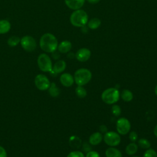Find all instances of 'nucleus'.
<instances>
[{
	"instance_id": "obj_1",
	"label": "nucleus",
	"mask_w": 157,
	"mask_h": 157,
	"mask_svg": "<svg viewBox=\"0 0 157 157\" xmlns=\"http://www.w3.org/2000/svg\"><path fill=\"white\" fill-rule=\"evenodd\" d=\"M58 45L57 39L53 34L47 33L40 37L39 46L43 51L47 53H53L57 49Z\"/></svg>"
},
{
	"instance_id": "obj_2",
	"label": "nucleus",
	"mask_w": 157,
	"mask_h": 157,
	"mask_svg": "<svg viewBox=\"0 0 157 157\" xmlns=\"http://www.w3.org/2000/svg\"><path fill=\"white\" fill-rule=\"evenodd\" d=\"M88 17L86 12L83 10L78 9L73 12L70 17L71 24L76 27H83L87 23Z\"/></svg>"
},
{
	"instance_id": "obj_3",
	"label": "nucleus",
	"mask_w": 157,
	"mask_h": 157,
	"mask_svg": "<svg viewBox=\"0 0 157 157\" xmlns=\"http://www.w3.org/2000/svg\"><path fill=\"white\" fill-rule=\"evenodd\" d=\"M92 74L91 71L86 68L77 69L74 75V82L78 86H83L87 84L91 79Z\"/></svg>"
},
{
	"instance_id": "obj_4",
	"label": "nucleus",
	"mask_w": 157,
	"mask_h": 157,
	"mask_svg": "<svg viewBox=\"0 0 157 157\" xmlns=\"http://www.w3.org/2000/svg\"><path fill=\"white\" fill-rule=\"evenodd\" d=\"M120 93L116 88H109L105 90L102 94L101 99L107 104H113L120 99Z\"/></svg>"
},
{
	"instance_id": "obj_5",
	"label": "nucleus",
	"mask_w": 157,
	"mask_h": 157,
	"mask_svg": "<svg viewBox=\"0 0 157 157\" xmlns=\"http://www.w3.org/2000/svg\"><path fill=\"white\" fill-rule=\"evenodd\" d=\"M37 63L39 69L42 72H50L52 71V62L47 54L41 53L39 55L37 59Z\"/></svg>"
},
{
	"instance_id": "obj_6",
	"label": "nucleus",
	"mask_w": 157,
	"mask_h": 157,
	"mask_svg": "<svg viewBox=\"0 0 157 157\" xmlns=\"http://www.w3.org/2000/svg\"><path fill=\"white\" fill-rule=\"evenodd\" d=\"M103 140L107 145L110 147H116L120 144L121 137L118 133L114 131H109L104 134Z\"/></svg>"
},
{
	"instance_id": "obj_7",
	"label": "nucleus",
	"mask_w": 157,
	"mask_h": 157,
	"mask_svg": "<svg viewBox=\"0 0 157 157\" xmlns=\"http://www.w3.org/2000/svg\"><path fill=\"white\" fill-rule=\"evenodd\" d=\"M48 78L44 74H37L34 78V84L36 88L40 91H45L48 89L50 85Z\"/></svg>"
},
{
	"instance_id": "obj_8",
	"label": "nucleus",
	"mask_w": 157,
	"mask_h": 157,
	"mask_svg": "<svg viewBox=\"0 0 157 157\" xmlns=\"http://www.w3.org/2000/svg\"><path fill=\"white\" fill-rule=\"evenodd\" d=\"M20 44L23 49L26 52H33L37 47L36 41L31 36H25L20 39Z\"/></svg>"
},
{
	"instance_id": "obj_9",
	"label": "nucleus",
	"mask_w": 157,
	"mask_h": 157,
	"mask_svg": "<svg viewBox=\"0 0 157 157\" xmlns=\"http://www.w3.org/2000/svg\"><path fill=\"white\" fill-rule=\"evenodd\" d=\"M116 128L119 134L125 135L130 131L131 123L127 118L122 117L117 121Z\"/></svg>"
},
{
	"instance_id": "obj_10",
	"label": "nucleus",
	"mask_w": 157,
	"mask_h": 157,
	"mask_svg": "<svg viewBox=\"0 0 157 157\" xmlns=\"http://www.w3.org/2000/svg\"><path fill=\"white\" fill-rule=\"evenodd\" d=\"M76 59L80 62H85L88 61L91 56V51L86 48H80L75 53Z\"/></svg>"
},
{
	"instance_id": "obj_11",
	"label": "nucleus",
	"mask_w": 157,
	"mask_h": 157,
	"mask_svg": "<svg viewBox=\"0 0 157 157\" xmlns=\"http://www.w3.org/2000/svg\"><path fill=\"white\" fill-rule=\"evenodd\" d=\"M61 83L65 87H70L74 83V77L69 73H64L59 77Z\"/></svg>"
},
{
	"instance_id": "obj_12",
	"label": "nucleus",
	"mask_w": 157,
	"mask_h": 157,
	"mask_svg": "<svg viewBox=\"0 0 157 157\" xmlns=\"http://www.w3.org/2000/svg\"><path fill=\"white\" fill-rule=\"evenodd\" d=\"M85 0H64L66 5L72 10L80 9L84 4Z\"/></svg>"
},
{
	"instance_id": "obj_13",
	"label": "nucleus",
	"mask_w": 157,
	"mask_h": 157,
	"mask_svg": "<svg viewBox=\"0 0 157 157\" xmlns=\"http://www.w3.org/2000/svg\"><path fill=\"white\" fill-rule=\"evenodd\" d=\"M103 140V136L100 132H95L89 137V143L92 145H99Z\"/></svg>"
},
{
	"instance_id": "obj_14",
	"label": "nucleus",
	"mask_w": 157,
	"mask_h": 157,
	"mask_svg": "<svg viewBox=\"0 0 157 157\" xmlns=\"http://www.w3.org/2000/svg\"><path fill=\"white\" fill-rule=\"evenodd\" d=\"M66 67V62L62 59L58 60L53 66L52 71H53L55 74H60L65 70Z\"/></svg>"
},
{
	"instance_id": "obj_15",
	"label": "nucleus",
	"mask_w": 157,
	"mask_h": 157,
	"mask_svg": "<svg viewBox=\"0 0 157 157\" xmlns=\"http://www.w3.org/2000/svg\"><path fill=\"white\" fill-rule=\"evenodd\" d=\"M72 48L71 42L68 40H64L59 43L57 49L61 53H66L69 52Z\"/></svg>"
},
{
	"instance_id": "obj_16",
	"label": "nucleus",
	"mask_w": 157,
	"mask_h": 157,
	"mask_svg": "<svg viewBox=\"0 0 157 157\" xmlns=\"http://www.w3.org/2000/svg\"><path fill=\"white\" fill-rule=\"evenodd\" d=\"M106 157H122L121 151L114 147H110L108 148L105 152Z\"/></svg>"
},
{
	"instance_id": "obj_17",
	"label": "nucleus",
	"mask_w": 157,
	"mask_h": 157,
	"mask_svg": "<svg viewBox=\"0 0 157 157\" xmlns=\"http://www.w3.org/2000/svg\"><path fill=\"white\" fill-rule=\"evenodd\" d=\"M11 28L10 23L7 20H0V34L8 33Z\"/></svg>"
},
{
	"instance_id": "obj_18",
	"label": "nucleus",
	"mask_w": 157,
	"mask_h": 157,
	"mask_svg": "<svg viewBox=\"0 0 157 157\" xmlns=\"http://www.w3.org/2000/svg\"><path fill=\"white\" fill-rule=\"evenodd\" d=\"M138 150V145L134 143V142H131L129 144L127 145L125 148V151L127 155L132 156L134 155Z\"/></svg>"
},
{
	"instance_id": "obj_19",
	"label": "nucleus",
	"mask_w": 157,
	"mask_h": 157,
	"mask_svg": "<svg viewBox=\"0 0 157 157\" xmlns=\"http://www.w3.org/2000/svg\"><path fill=\"white\" fill-rule=\"evenodd\" d=\"M120 96L121 98V99L124 101V102H130L133 99V94L132 93L127 89L123 90L121 94H120Z\"/></svg>"
},
{
	"instance_id": "obj_20",
	"label": "nucleus",
	"mask_w": 157,
	"mask_h": 157,
	"mask_svg": "<svg viewBox=\"0 0 157 157\" xmlns=\"http://www.w3.org/2000/svg\"><path fill=\"white\" fill-rule=\"evenodd\" d=\"M48 90L50 95L52 97H54V98L58 96L60 93L59 89L56 86V85L55 84V83H53V82L50 83V87L48 88Z\"/></svg>"
},
{
	"instance_id": "obj_21",
	"label": "nucleus",
	"mask_w": 157,
	"mask_h": 157,
	"mask_svg": "<svg viewBox=\"0 0 157 157\" xmlns=\"http://www.w3.org/2000/svg\"><path fill=\"white\" fill-rule=\"evenodd\" d=\"M81 142L80 139L76 136H72L69 138V144L73 148H78L81 145Z\"/></svg>"
},
{
	"instance_id": "obj_22",
	"label": "nucleus",
	"mask_w": 157,
	"mask_h": 157,
	"mask_svg": "<svg viewBox=\"0 0 157 157\" xmlns=\"http://www.w3.org/2000/svg\"><path fill=\"white\" fill-rule=\"evenodd\" d=\"M101 21L98 18H93L88 23V26L91 29H95L99 27Z\"/></svg>"
},
{
	"instance_id": "obj_23",
	"label": "nucleus",
	"mask_w": 157,
	"mask_h": 157,
	"mask_svg": "<svg viewBox=\"0 0 157 157\" xmlns=\"http://www.w3.org/2000/svg\"><path fill=\"white\" fill-rule=\"evenodd\" d=\"M20 39H21L18 36H11L7 40V44L10 47H15L20 43Z\"/></svg>"
},
{
	"instance_id": "obj_24",
	"label": "nucleus",
	"mask_w": 157,
	"mask_h": 157,
	"mask_svg": "<svg viewBox=\"0 0 157 157\" xmlns=\"http://www.w3.org/2000/svg\"><path fill=\"white\" fill-rule=\"evenodd\" d=\"M75 94L78 98H83L86 97L87 92L82 86H77L75 88Z\"/></svg>"
},
{
	"instance_id": "obj_25",
	"label": "nucleus",
	"mask_w": 157,
	"mask_h": 157,
	"mask_svg": "<svg viewBox=\"0 0 157 157\" xmlns=\"http://www.w3.org/2000/svg\"><path fill=\"white\" fill-rule=\"evenodd\" d=\"M138 145L139 147H140L142 148H144V149H148L151 146L150 142L145 138L140 139L138 140Z\"/></svg>"
},
{
	"instance_id": "obj_26",
	"label": "nucleus",
	"mask_w": 157,
	"mask_h": 157,
	"mask_svg": "<svg viewBox=\"0 0 157 157\" xmlns=\"http://www.w3.org/2000/svg\"><path fill=\"white\" fill-rule=\"evenodd\" d=\"M143 157H157V153L154 149L149 148L145 151Z\"/></svg>"
},
{
	"instance_id": "obj_27",
	"label": "nucleus",
	"mask_w": 157,
	"mask_h": 157,
	"mask_svg": "<svg viewBox=\"0 0 157 157\" xmlns=\"http://www.w3.org/2000/svg\"><path fill=\"white\" fill-rule=\"evenodd\" d=\"M111 110H112V114L116 117H118L121 113V107L118 105H116V104H114L112 106Z\"/></svg>"
},
{
	"instance_id": "obj_28",
	"label": "nucleus",
	"mask_w": 157,
	"mask_h": 157,
	"mask_svg": "<svg viewBox=\"0 0 157 157\" xmlns=\"http://www.w3.org/2000/svg\"><path fill=\"white\" fill-rule=\"evenodd\" d=\"M66 157H85V156L82 151L75 150L70 152Z\"/></svg>"
},
{
	"instance_id": "obj_29",
	"label": "nucleus",
	"mask_w": 157,
	"mask_h": 157,
	"mask_svg": "<svg viewBox=\"0 0 157 157\" xmlns=\"http://www.w3.org/2000/svg\"><path fill=\"white\" fill-rule=\"evenodd\" d=\"M129 139L132 142H135L138 139V135L136 132L131 131L129 134Z\"/></svg>"
},
{
	"instance_id": "obj_30",
	"label": "nucleus",
	"mask_w": 157,
	"mask_h": 157,
	"mask_svg": "<svg viewBox=\"0 0 157 157\" xmlns=\"http://www.w3.org/2000/svg\"><path fill=\"white\" fill-rule=\"evenodd\" d=\"M85 157H100V155L98 152L94 150H90L86 153Z\"/></svg>"
},
{
	"instance_id": "obj_31",
	"label": "nucleus",
	"mask_w": 157,
	"mask_h": 157,
	"mask_svg": "<svg viewBox=\"0 0 157 157\" xmlns=\"http://www.w3.org/2000/svg\"><path fill=\"white\" fill-rule=\"evenodd\" d=\"M0 157H7V153L6 149L0 145Z\"/></svg>"
},
{
	"instance_id": "obj_32",
	"label": "nucleus",
	"mask_w": 157,
	"mask_h": 157,
	"mask_svg": "<svg viewBox=\"0 0 157 157\" xmlns=\"http://www.w3.org/2000/svg\"><path fill=\"white\" fill-rule=\"evenodd\" d=\"M90 143L89 144H88V143H84V144H83V151H85V152H88V151H90V150H91V147L90 146Z\"/></svg>"
},
{
	"instance_id": "obj_33",
	"label": "nucleus",
	"mask_w": 157,
	"mask_h": 157,
	"mask_svg": "<svg viewBox=\"0 0 157 157\" xmlns=\"http://www.w3.org/2000/svg\"><path fill=\"white\" fill-rule=\"evenodd\" d=\"M99 129H100V131H101L102 132H105H105H107V127H106L105 125H104V124L100 126Z\"/></svg>"
},
{
	"instance_id": "obj_34",
	"label": "nucleus",
	"mask_w": 157,
	"mask_h": 157,
	"mask_svg": "<svg viewBox=\"0 0 157 157\" xmlns=\"http://www.w3.org/2000/svg\"><path fill=\"white\" fill-rule=\"evenodd\" d=\"M88 2L91 3V4H97L98 2H99L100 1V0H86Z\"/></svg>"
},
{
	"instance_id": "obj_35",
	"label": "nucleus",
	"mask_w": 157,
	"mask_h": 157,
	"mask_svg": "<svg viewBox=\"0 0 157 157\" xmlns=\"http://www.w3.org/2000/svg\"><path fill=\"white\" fill-rule=\"evenodd\" d=\"M153 132H154V134L155 136L157 137V124L156 125V126L154 128V130H153Z\"/></svg>"
},
{
	"instance_id": "obj_36",
	"label": "nucleus",
	"mask_w": 157,
	"mask_h": 157,
	"mask_svg": "<svg viewBox=\"0 0 157 157\" xmlns=\"http://www.w3.org/2000/svg\"><path fill=\"white\" fill-rule=\"evenodd\" d=\"M155 94L157 96V85H156V86H155Z\"/></svg>"
},
{
	"instance_id": "obj_37",
	"label": "nucleus",
	"mask_w": 157,
	"mask_h": 157,
	"mask_svg": "<svg viewBox=\"0 0 157 157\" xmlns=\"http://www.w3.org/2000/svg\"><path fill=\"white\" fill-rule=\"evenodd\" d=\"M131 157H139V156H132Z\"/></svg>"
}]
</instances>
